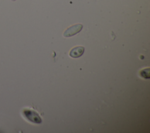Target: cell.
<instances>
[{
  "label": "cell",
  "instance_id": "cell-4",
  "mask_svg": "<svg viewBox=\"0 0 150 133\" xmlns=\"http://www.w3.org/2000/svg\"><path fill=\"white\" fill-rule=\"evenodd\" d=\"M141 75L145 78V79H149V69H145L144 70H142L141 72H140Z\"/></svg>",
  "mask_w": 150,
  "mask_h": 133
},
{
  "label": "cell",
  "instance_id": "cell-3",
  "mask_svg": "<svg viewBox=\"0 0 150 133\" xmlns=\"http://www.w3.org/2000/svg\"><path fill=\"white\" fill-rule=\"evenodd\" d=\"M84 52V47L83 46H77L74 48H73L70 53L69 55L70 56L73 57V58H77L81 56Z\"/></svg>",
  "mask_w": 150,
  "mask_h": 133
},
{
  "label": "cell",
  "instance_id": "cell-1",
  "mask_svg": "<svg viewBox=\"0 0 150 133\" xmlns=\"http://www.w3.org/2000/svg\"><path fill=\"white\" fill-rule=\"evenodd\" d=\"M23 115L28 120L36 124L42 122V119L39 115L38 114V112L33 110L25 109L23 111Z\"/></svg>",
  "mask_w": 150,
  "mask_h": 133
},
{
  "label": "cell",
  "instance_id": "cell-5",
  "mask_svg": "<svg viewBox=\"0 0 150 133\" xmlns=\"http://www.w3.org/2000/svg\"><path fill=\"white\" fill-rule=\"evenodd\" d=\"M11 1H16V0H11Z\"/></svg>",
  "mask_w": 150,
  "mask_h": 133
},
{
  "label": "cell",
  "instance_id": "cell-2",
  "mask_svg": "<svg viewBox=\"0 0 150 133\" xmlns=\"http://www.w3.org/2000/svg\"><path fill=\"white\" fill-rule=\"evenodd\" d=\"M83 28V25L81 24H76L72 25L71 26L67 28L63 33V36L64 37H70L73 35H75L76 34L78 33L81 31V30Z\"/></svg>",
  "mask_w": 150,
  "mask_h": 133
}]
</instances>
